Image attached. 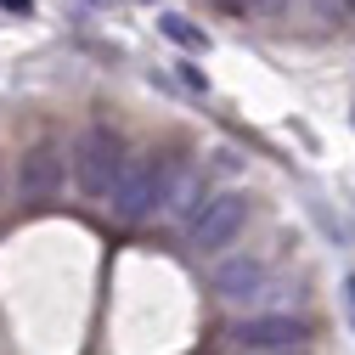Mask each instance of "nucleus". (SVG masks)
<instances>
[{"label": "nucleus", "instance_id": "f257e3e1", "mask_svg": "<svg viewBox=\"0 0 355 355\" xmlns=\"http://www.w3.org/2000/svg\"><path fill=\"white\" fill-rule=\"evenodd\" d=\"M181 158H130V169H124V181H119V192H113V220H124V226H141L147 214H164V203H169V192H175V181H181Z\"/></svg>", "mask_w": 355, "mask_h": 355}, {"label": "nucleus", "instance_id": "f03ea898", "mask_svg": "<svg viewBox=\"0 0 355 355\" xmlns=\"http://www.w3.org/2000/svg\"><path fill=\"white\" fill-rule=\"evenodd\" d=\"M68 164H73L79 192L96 198V203H113V192H119V181H124V169H130L124 141L113 136L107 124H91V130H85V136L73 141V153H68Z\"/></svg>", "mask_w": 355, "mask_h": 355}, {"label": "nucleus", "instance_id": "7ed1b4c3", "mask_svg": "<svg viewBox=\"0 0 355 355\" xmlns=\"http://www.w3.org/2000/svg\"><path fill=\"white\" fill-rule=\"evenodd\" d=\"M243 220H248V192H220V198H209V209L192 220V232H187L192 254H220V248L243 232Z\"/></svg>", "mask_w": 355, "mask_h": 355}, {"label": "nucleus", "instance_id": "20e7f679", "mask_svg": "<svg viewBox=\"0 0 355 355\" xmlns=\"http://www.w3.org/2000/svg\"><path fill=\"white\" fill-rule=\"evenodd\" d=\"M271 282V265H265L259 254H232V259H220L214 271H209V288L220 304H232V310H248V299Z\"/></svg>", "mask_w": 355, "mask_h": 355}, {"label": "nucleus", "instance_id": "39448f33", "mask_svg": "<svg viewBox=\"0 0 355 355\" xmlns=\"http://www.w3.org/2000/svg\"><path fill=\"white\" fill-rule=\"evenodd\" d=\"M304 338H310V327L299 316H243V322H232V344L243 355H254V349H304Z\"/></svg>", "mask_w": 355, "mask_h": 355}, {"label": "nucleus", "instance_id": "423d86ee", "mask_svg": "<svg viewBox=\"0 0 355 355\" xmlns=\"http://www.w3.org/2000/svg\"><path fill=\"white\" fill-rule=\"evenodd\" d=\"M62 175H68V158L57 141H40L23 153V169H17V198L23 203H46L62 192Z\"/></svg>", "mask_w": 355, "mask_h": 355}, {"label": "nucleus", "instance_id": "0eeeda50", "mask_svg": "<svg viewBox=\"0 0 355 355\" xmlns=\"http://www.w3.org/2000/svg\"><path fill=\"white\" fill-rule=\"evenodd\" d=\"M209 209V181L198 169H181V181H175V192H169V203H164V220H175V226H187L192 232V220Z\"/></svg>", "mask_w": 355, "mask_h": 355}, {"label": "nucleus", "instance_id": "6e6552de", "mask_svg": "<svg viewBox=\"0 0 355 355\" xmlns=\"http://www.w3.org/2000/svg\"><path fill=\"white\" fill-rule=\"evenodd\" d=\"M158 34L175 40L181 51H209V34H203L192 17H181V12H164V17H158Z\"/></svg>", "mask_w": 355, "mask_h": 355}, {"label": "nucleus", "instance_id": "1a4fd4ad", "mask_svg": "<svg viewBox=\"0 0 355 355\" xmlns=\"http://www.w3.org/2000/svg\"><path fill=\"white\" fill-rule=\"evenodd\" d=\"M232 6H243V12H282L288 0H232Z\"/></svg>", "mask_w": 355, "mask_h": 355}, {"label": "nucleus", "instance_id": "9d476101", "mask_svg": "<svg viewBox=\"0 0 355 355\" xmlns=\"http://www.w3.org/2000/svg\"><path fill=\"white\" fill-rule=\"evenodd\" d=\"M175 68H181V79H187V85H192V91H209V79H203V73H198V68H187V62H175Z\"/></svg>", "mask_w": 355, "mask_h": 355}, {"label": "nucleus", "instance_id": "9b49d317", "mask_svg": "<svg viewBox=\"0 0 355 355\" xmlns=\"http://www.w3.org/2000/svg\"><path fill=\"white\" fill-rule=\"evenodd\" d=\"M344 299H349V322H355V277H344Z\"/></svg>", "mask_w": 355, "mask_h": 355}, {"label": "nucleus", "instance_id": "f8f14e48", "mask_svg": "<svg viewBox=\"0 0 355 355\" xmlns=\"http://www.w3.org/2000/svg\"><path fill=\"white\" fill-rule=\"evenodd\" d=\"M6 12H34V0H0Z\"/></svg>", "mask_w": 355, "mask_h": 355}, {"label": "nucleus", "instance_id": "ddd939ff", "mask_svg": "<svg viewBox=\"0 0 355 355\" xmlns=\"http://www.w3.org/2000/svg\"><path fill=\"white\" fill-rule=\"evenodd\" d=\"M254 355H310V349H254Z\"/></svg>", "mask_w": 355, "mask_h": 355}]
</instances>
